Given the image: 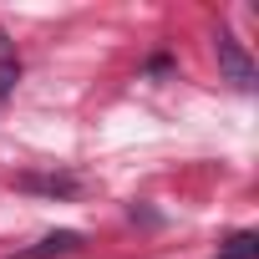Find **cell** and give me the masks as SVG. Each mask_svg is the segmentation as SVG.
<instances>
[{
    "instance_id": "1",
    "label": "cell",
    "mask_w": 259,
    "mask_h": 259,
    "mask_svg": "<svg viewBox=\"0 0 259 259\" xmlns=\"http://www.w3.org/2000/svg\"><path fill=\"white\" fill-rule=\"evenodd\" d=\"M219 61H224V71L234 76V87H244V92L254 87V66L244 61V51H239L234 36H224V31H219Z\"/></svg>"
},
{
    "instance_id": "2",
    "label": "cell",
    "mask_w": 259,
    "mask_h": 259,
    "mask_svg": "<svg viewBox=\"0 0 259 259\" xmlns=\"http://www.w3.org/2000/svg\"><path fill=\"white\" fill-rule=\"evenodd\" d=\"M259 254V234H249V229H239L229 244H224V254L219 259H254Z\"/></svg>"
},
{
    "instance_id": "3",
    "label": "cell",
    "mask_w": 259,
    "mask_h": 259,
    "mask_svg": "<svg viewBox=\"0 0 259 259\" xmlns=\"http://www.w3.org/2000/svg\"><path fill=\"white\" fill-rule=\"evenodd\" d=\"M76 244H81L76 234H46V239L31 249V259H46V254H66V249H76Z\"/></svg>"
},
{
    "instance_id": "4",
    "label": "cell",
    "mask_w": 259,
    "mask_h": 259,
    "mask_svg": "<svg viewBox=\"0 0 259 259\" xmlns=\"http://www.w3.org/2000/svg\"><path fill=\"white\" fill-rule=\"evenodd\" d=\"M11 81H16V66H0V102H6V92H11Z\"/></svg>"
},
{
    "instance_id": "5",
    "label": "cell",
    "mask_w": 259,
    "mask_h": 259,
    "mask_svg": "<svg viewBox=\"0 0 259 259\" xmlns=\"http://www.w3.org/2000/svg\"><path fill=\"white\" fill-rule=\"evenodd\" d=\"M0 51H6V31H0Z\"/></svg>"
}]
</instances>
